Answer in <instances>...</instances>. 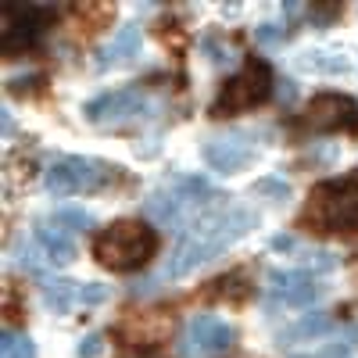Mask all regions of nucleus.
Segmentation results:
<instances>
[{
	"mask_svg": "<svg viewBox=\"0 0 358 358\" xmlns=\"http://www.w3.org/2000/svg\"><path fill=\"white\" fill-rule=\"evenodd\" d=\"M258 226V212L251 208H219V212H204L190 222V229L179 236V244L165 265L169 280L190 276L197 265L219 258L226 248H233L241 236H248Z\"/></svg>",
	"mask_w": 358,
	"mask_h": 358,
	"instance_id": "nucleus-1",
	"label": "nucleus"
},
{
	"mask_svg": "<svg viewBox=\"0 0 358 358\" xmlns=\"http://www.w3.org/2000/svg\"><path fill=\"white\" fill-rule=\"evenodd\" d=\"M155 244H158L155 233L147 229L143 222L122 219V222L108 226L104 233H97L94 255H97V262H104L108 268H136V265H143L147 258L155 255Z\"/></svg>",
	"mask_w": 358,
	"mask_h": 358,
	"instance_id": "nucleus-2",
	"label": "nucleus"
},
{
	"mask_svg": "<svg viewBox=\"0 0 358 358\" xmlns=\"http://www.w3.org/2000/svg\"><path fill=\"white\" fill-rule=\"evenodd\" d=\"M118 169L115 165H104L97 158H57L50 162V169L43 172V187L54 194V197H76V194H90L104 187V179H111Z\"/></svg>",
	"mask_w": 358,
	"mask_h": 358,
	"instance_id": "nucleus-3",
	"label": "nucleus"
},
{
	"mask_svg": "<svg viewBox=\"0 0 358 358\" xmlns=\"http://www.w3.org/2000/svg\"><path fill=\"white\" fill-rule=\"evenodd\" d=\"M268 97V69L265 65H248L244 72H236L226 86H222V94L215 101V115L222 111H244L258 101Z\"/></svg>",
	"mask_w": 358,
	"mask_h": 358,
	"instance_id": "nucleus-4",
	"label": "nucleus"
},
{
	"mask_svg": "<svg viewBox=\"0 0 358 358\" xmlns=\"http://www.w3.org/2000/svg\"><path fill=\"white\" fill-rule=\"evenodd\" d=\"M147 111V97L140 90H111V94H101L97 101H90L83 108V118L94 126H115L126 122V118H136Z\"/></svg>",
	"mask_w": 358,
	"mask_h": 358,
	"instance_id": "nucleus-5",
	"label": "nucleus"
},
{
	"mask_svg": "<svg viewBox=\"0 0 358 358\" xmlns=\"http://www.w3.org/2000/svg\"><path fill=\"white\" fill-rule=\"evenodd\" d=\"M308 122L319 129H337V126H355L358 122V104L341 94H319L308 104Z\"/></svg>",
	"mask_w": 358,
	"mask_h": 358,
	"instance_id": "nucleus-6",
	"label": "nucleus"
},
{
	"mask_svg": "<svg viewBox=\"0 0 358 358\" xmlns=\"http://www.w3.org/2000/svg\"><path fill=\"white\" fill-rule=\"evenodd\" d=\"M268 283H273L280 301L290 305V308H305V305L315 301V297H322V287L308 273H290V268L283 273V268H273V273H268Z\"/></svg>",
	"mask_w": 358,
	"mask_h": 358,
	"instance_id": "nucleus-7",
	"label": "nucleus"
},
{
	"mask_svg": "<svg viewBox=\"0 0 358 358\" xmlns=\"http://www.w3.org/2000/svg\"><path fill=\"white\" fill-rule=\"evenodd\" d=\"M187 344H194L197 351H208V355H222L233 344V326L215 315H194L190 330H187Z\"/></svg>",
	"mask_w": 358,
	"mask_h": 358,
	"instance_id": "nucleus-8",
	"label": "nucleus"
},
{
	"mask_svg": "<svg viewBox=\"0 0 358 358\" xmlns=\"http://www.w3.org/2000/svg\"><path fill=\"white\" fill-rule=\"evenodd\" d=\"M251 158H255V147H244V143H236V140H212V143L204 147V162L212 165L215 172H222V176L241 172Z\"/></svg>",
	"mask_w": 358,
	"mask_h": 358,
	"instance_id": "nucleus-9",
	"label": "nucleus"
},
{
	"mask_svg": "<svg viewBox=\"0 0 358 358\" xmlns=\"http://www.w3.org/2000/svg\"><path fill=\"white\" fill-rule=\"evenodd\" d=\"M140 25H122L118 33L111 36V43L108 47H101V54H97V69H115V65H122V62H129V57H136V50H140Z\"/></svg>",
	"mask_w": 358,
	"mask_h": 358,
	"instance_id": "nucleus-10",
	"label": "nucleus"
},
{
	"mask_svg": "<svg viewBox=\"0 0 358 358\" xmlns=\"http://www.w3.org/2000/svg\"><path fill=\"white\" fill-rule=\"evenodd\" d=\"M297 65H301L305 72H315V76H348L355 69L351 57L337 54V50H305Z\"/></svg>",
	"mask_w": 358,
	"mask_h": 358,
	"instance_id": "nucleus-11",
	"label": "nucleus"
},
{
	"mask_svg": "<svg viewBox=\"0 0 358 358\" xmlns=\"http://www.w3.org/2000/svg\"><path fill=\"white\" fill-rule=\"evenodd\" d=\"M36 244L43 248V255H47V262L50 265H57V268H65V265H72L76 262V244L69 241L65 233H57V229H47V226H40L36 229Z\"/></svg>",
	"mask_w": 358,
	"mask_h": 358,
	"instance_id": "nucleus-12",
	"label": "nucleus"
},
{
	"mask_svg": "<svg viewBox=\"0 0 358 358\" xmlns=\"http://www.w3.org/2000/svg\"><path fill=\"white\" fill-rule=\"evenodd\" d=\"M334 326V319L326 315V312H312V315H301L297 322H290L287 330L280 334V344H301V341H315L322 337L326 330Z\"/></svg>",
	"mask_w": 358,
	"mask_h": 358,
	"instance_id": "nucleus-13",
	"label": "nucleus"
},
{
	"mask_svg": "<svg viewBox=\"0 0 358 358\" xmlns=\"http://www.w3.org/2000/svg\"><path fill=\"white\" fill-rule=\"evenodd\" d=\"M76 297H79V283H69V280H54V283L43 287V301H47V308H54L57 315H65L72 305H79Z\"/></svg>",
	"mask_w": 358,
	"mask_h": 358,
	"instance_id": "nucleus-14",
	"label": "nucleus"
},
{
	"mask_svg": "<svg viewBox=\"0 0 358 358\" xmlns=\"http://www.w3.org/2000/svg\"><path fill=\"white\" fill-rule=\"evenodd\" d=\"M183 204H187L183 194H155L151 201H147V215L169 226V222H176V215H179V208H183Z\"/></svg>",
	"mask_w": 358,
	"mask_h": 358,
	"instance_id": "nucleus-15",
	"label": "nucleus"
},
{
	"mask_svg": "<svg viewBox=\"0 0 358 358\" xmlns=\"http://www.w3.org/2000/svg\"><path fill=\"white\" fill-rule=\"evenodd\" d=\"M241 283H244V276H241V273H229V276H222V280H215V283H212L208 297H226V301H244V297H248V290H244Z\"/></svg>",
	"mask_w": 358,
	"mask_h": 358,
	"instance_id": "nucleus-16",
	"label": "nucleus"
},
{
	"mask_svg": "<svg viewBox=\"0 0 358 358\" xmlns=\"http://www.w3.org/2000/svg\"><path fill=\"white\" fill-rule=\"evenodd\" d=\"M50 222L62 226V229H90L94 226L90 212H83V208H57V212L50 215Z\"/></svg>",
	"mask_w": 358,
	"mask_h": 358,
	"instance_id": "nucleus-17",
	"label": "nucleus"
},
{
	"mask_svg": "<svg viewBox=\"0 0 358 358\" xmlns=\"http://www.w3.org/2000/svg\"><path fill=\"white\" fill-rule=\"evenodd\" d=\"M4 355L8 358H36V348L29 337H15L11 330H4Z\"/></svg>",
	"mask_w": 358,
	"mask_h": 358,
	"instance_id": "nucleus-18",
	"label": "nucleus"
},
{
	"mask_svg": "<svg viewBox=\"0 0 358 358\" xmlns=\"http://www.w3.org/2000/svg\"><path fill=\"white\" fill-rule=\"evenodd\" d=\"M108 287L104 283H79V297H76V301L79 305H86V308H94V305H104L108 301Z\"/></svg>",
	"mask_w": 358,
	"mask_h": 358,
	"instance_id": "nucleus-19",
	"label": "nucleus"
},
{
	"mask_svg": "<svg viewBox=\"0 0 358 358\" xmlns=\"http://www.w3.org/2000/svg\"><path fill=\"white\" fill-rule=\"evenodd\" d=\"M255 194H265V197L283 201V197H290V183H287V179H258Z\"/></svg>",
	"mask_w": 358,
	"mask_h": 358,
	"instance_id": "nucleus-20",
	"label": "nucleus"
},
{
	"mask_svg": "<svg viewBox=\"0 0 358 358\" xmlns=\"http://www.w3.org/2000/svg\"><path fill=\"white\" fill-rule=\"evenodd\" d=\"M101 351H104V337L101 334H86L76 344V358H101Z\"/></svg>",
	"mask_w": 358,
	"mask_h": 358,
	"instance_id": "nucleus-21",
	"label": "nucleus"
},
{
	"mask_svg": "<svg viewBox=\"0 0 358 358\" xmlns=\"http://www.w3.org/2000/svg\"><path fill=\"white\" fill-rule=\"evenodd\" d=\"M294 358H351V348L334 344V348H322V351H312V355H294Z\"/></svg>",
	"mask_w": 358,
	"mask_h": 358,
	"instance_id": "nucleus-22",
	"label": "nucleus"
},
{
	"mask_svg": "<svg viewBox=\"0 0 358 358\" xmlns=\"http://www.w3.org/2000/svg\"><path fill=\"white\" fill-rule=\"evenodd\" d=\"M255 36H258L262 43H276V40H280V29H276V25H258Z\"/></svg>",
	"mask_w": 358,
	"mask_h": 358,
	"instance_id": "nucleus-23",
	"label": "nucleus"
},
{
	"mask_svg": "<svg viewBox=\"0 0 358 358\" xmlns=\"http://www.w3.org/2000/svg\"><path fill=\"white\" fill-rule=\"evenodd\" d=\"M280 97H287V101L294 97V83H283V86H280Z\"/></svg>",
	"mask_w": 358,
	"mask_h": 358,
	"instance_id": "nucleus-24",
	"label": "nucleus"
}]
</instances>
